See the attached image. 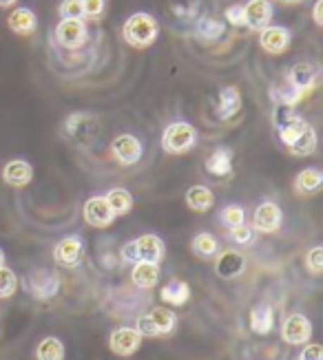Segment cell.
I'll use <instances>...</instances> for the list:
<instances>
[{"mask_svg":"<svg viewBox=\"0 0 323 360\" xmlns=\"http://www.w3.org/2000/svg\"><path fill=\"white\" fill-rule=\"evenodd\" d=\"M279 133H281V142L290 148L292 155H297V158L312 155L317 148V135H315L312 127L299 117L284 124V127L279 129Z\"/></svg>","mask_w":323,"mask_h":360,"instance_id":"obj_1","label":"cell"},{"mask_svg":"<svg viewBox=\"0 0 323 360\" xmlns=\"http://www.w3.org/2000/svg\"><path fill=\"white\" fill-rule=\"evenodd\" d=\"M122 36L131 46H148L158 36V22L153 15L148 13H133L127 20L125 29H122Z\"/></svg>","mask_w":323,"mask_h":360,"instance_id":"obj_2","label":"cell"},{"mask_svg":"<svg viewBox=\"0 0 323 360\" xmlns=\"http://www.w3.org/2000/svg\"><path fill=\"white\" fill-rule=\"evenodd\" d=\"M100 124L89 113H73L65 122V135L78 146H89L98 139Z\"/></svg>","mask_w":323,"mask_h":360,"instance_id":"obj_3","label":"cell"},{"mask_svg":"<svg viewBox=\"0 0 323 360\" xmlns=\"http://www.w3.org/2000/svg\"><path fill=\"white\" fill-rule=\"evenodd\" d=\"M122 257H125L127 261H133V263H137V261L160 263L164 257V243L160 241V237H156V234H144V237L125 245Z\"/></svg>","mask_w":323,"mask_h":360,"instance_id":"obj_4","label":"cell"},{"mask_svg":"<svg viewBox=\"0 0 323 360\" xmlns=\"http://www.w3.org/2000/svg\"><path fill=\"white\" fill-rule=\"evenodd\" d=\"M135 330L140 332V336H148V338L171 334L175 330V314L166 307H156L151 314L137 319Z\"/></svg>","mask_w":323,"mask_h":360,"instance_id":"obj_5","label":"cell"},{"mask_svg":"<svg viewBox=\"0 0 323 360\" xmlns=\"http://www.w3.org/2000/svg\"><path fill=\"white\" fill-rule=\"evenodd\" d=\"M193 144H195V129L186 122H175L164 131L162 146H164L166 153L177 155V153L189 150Z\"/></svg>","mask_w":323,"mask_h":360,"instance_id":"obj_6","label":"cell"},{"mask_svg":"<svg viewBox=\"0 0 323 360\" xmlns=\"http://www.w3.org/2000/svg\"><path fill=\"white\" fill-rule=\"evenodd\" d=\"M56 38L67 49H75L87 40V27L80 18H65L56 29Z\"/></svg>","mask_w":323,"mask_h":360,"instance_id":"obj_7","label":"cell"},{"mask_svg":"<svg viewBox=\"0 0 323 360\" xmlns=\"http://www.w3.org/2000/svg\"><path fill=\"white\" fill-rule=\"evenodd\" d=\"M310 334H312V325L303 314H292L284 321L281 338L290 342V345H303L310 338Z\"/></svg>","mask_w":323,"mask_h":360,"instance_id":"obj_8","label":"cell"},{"mask_svg":"<svg viewBox=\"0 0 323 360\" xmlns=\"http://www.w3.org/2000/svg\"><path fill=\"white\" fill-rule=\"evenodd\" d=\"M113 210L109 208V203H106L104 197H94L84 203V219L89 226L94 228H106L113 224Z\"/></svg>","mask_w":323,"mask_h":360,"instance_id":"obj_9","label":"cell"},{"mask_svg":"<svg viewBox=\"0 0 323 360\" xmlns=\"http://www.w3.org/2000/svg\"><path fill=\"white\" fill-rule=\"evenodd\" d=\"M142 342V336L137 330H131V327H122V330H115L111 334V340H109V347L113 354L118 356H131L137 352Z\"/></svg>","mask_w":323,"mask_h":360,"instance_id":"obj_10","label":"cell"},{"mask_svg":"<svg viewBox=\"0 0 323 360\" xmlns=\"http://www.w3.org/2000/svg\"><path fill=\"white\" fill-rule=\"evenodd\" d=\"M111 150L115 155V160L122 164H135L137 160L142 158V146L133 135H118L111 144Z\"/></svg>","mask_w":323,"mask_h":360,"instance_id":"obj_11","label":"cell"},{"mask_svg":"<svg viewBox=\"0 0 323 360\" xmlns=\"http://www.w3.org/2000/svg\"><path fill=\"white\" fill-rule=\"evenodd\" d=\"M317 80H319V67L312 65V62H299V65L290 69V75H288V82L305 93H310L315 89Z\"/></svg>","mask_w":323,"mask_h":360,"instance_id":"obj_12","label":"cell"},{"mask_svg":"<svg viewBox=\"0 0 323 360\" xmlns=\"http://www.w3.org/2000/svg\"><path fill=\"white\" fill-rule=\"evenodd\" d=\"M270 18H272V7L268 0H251V3L243 7L246 27L264 29V27H268Z\"/></svg>","mask_w":323,"mask_h":360,"instance_id":"obj_13","label":"cell"},{"mask_svg":"<svg viewBox=\"0 0 323 360\" xmlns=\"http://www.w3.org/2000/svg\"><path fill=\"white\" fill-rule=\"evenodd\" d=\"M243 268H246V259H243V255L235 252V250H226V252H222L217 257V263H215V272L226 281L239 276L243 272Z\"/></svg>","mask_w":323,"mask_h":360,"instance_id":"obj_14","label":"cell"},{"mask_svg":"<svg viewBox=\"0 0 323 360\" xmlns=\"http://www.w3.org/2000/svg\"><path fill=\"white\" fill-rule=\"evenodd\" d=\"M279 226H281L279 206H277V203H270V201L261 203V206L257 208V212H255V230L268 234V232H274Z\"/></svg>","mask_w":323,"mask_h":360,"instance_id":"obj_15","label":"cell"},{"mask_svg":"<svg viewBox=\"0 0 323 360\" xmlns=\"http://www.w3.org/2000/svg\"><path fill=\"white\" fill-rule=\"evenodd\" d=\"M259 42L268 53H284L290 44V34L284 27H264Z\"/></svg>","mask_w":323,"mask_h":360,"instance_id":"obj_16","label":"cell"},{"mask_svg":"<svg viewBox=\"0 0 323 360\" xmlns=\"http://www.w3.org/2000/svg\"><path fill=\"white\" fill-rule=\"evenodd\" d=\"M82 257V241L78 237H67L63 239L56 250H53V259L60 263V265H67V268H71V265H75L80 261Z\"/></svg>","mask_w":323,"mask_h":360,"instance_id":"obj_17","label":"cell"},{"mask_svg":"<svg viewBox=\"0 0 323 360\" xmlns=\"http://www.w3.org/2000/svg\"><path fill=\"white\" fill-rule=\"evenodd\" d=\"M32 175H34L32 166H29L27 162H23V160L9 162V164L5 166V170H3V179H5L9 186H16V188L27 186L29 181H32Z\"/></svg>","mask_w":323,"mask_h":360,"instance_id":"obj_18","label":"cell"},{"mask_svg":"<svg viewBox=\"0 0 323 360\" xmlns=\"http://www.w3.org/2000/svg\"><path fill=\"white\" fill-rule=\"evenodd\" d=\"M133 283L137 288H142V290H148L158 283V278H160V268H158V263H146V261H137V265L133 268Z\"/></svg>","mask_w":323,"mask_h":360,"instance_id":"obj_19","label":"cell"},{"mask_svg":"<svg viewBox=\"0 0 323 360\" xmlns=\"http://www.w3.org/2000/svg\"><path fill=\"white\" fill-rule=\"evenodd\" d=\"M206 170L213 177H226L233 170V153L228 148H217L206 160Z\"/></svg>","mask_w":323,"mask_h":360,"instance_id":"obj_20","label":"cell"},{"mask_svg":"<svg viewBox=\"0 0 323 360\" xmlns=\"http://www.w3.org/2000/svg\"><path fill=\"white\" fill-rule=\"evenodd\" d=\"M274 325V311L270 305H257L253 311H251V330L259 336H266L270 334Z\"/></svg>","mask_w":323,"mask_h":360,"instance_id":"obj_21","label":"cell"},{"mask_svg":"<svg viewBox=\"0 0 323 360\" xmlns=\"http://www.w3.org/2000/svg\"><path fill=\"white\" fill-rule=\"evenodd\" d=\"M162 301L168 303V305H184L189 299H191V288L189 283H184V281H171V283H166L160 292Z\"/></svg>","mask_w":323,"mask_h":360,"instance_id":"obj_22","label":"cell"},{"mask_svg":"<svg viewBox=\"0 0 323 360\" xmlns=\"http://www.w3.org/2000/svg\"><path fill=\"white\" fill-rule=\"evenodd\" d=\"M36 22H38L36 13L32 9H25V7L16 9L9 15V27L16 31V34H23V36L32 34V31L36 29Z\"/></svg>","mask_w":323,"mask_h":360,"instance_id":"obj_23","label":"cell"},{"mask_svg":"<svg viewBox=\"0 0 323 360\" xmlns=\"http://www.w3.org/2000/svg\"><path fill=\"white\" fill-rule=\"evenodd\" d=\"M186 203L195 212H206L213 206V193L206 186H193L186 193Z\"/></svg>","mask_w":323,"mask_h":360,"instance_id":"obj_24","label":"cell"},{"mask_svg":"<svg viewBox=\"0 0 323 360\" xmlns=\"http://www.w3.org/2000/svg\"><path fill=\"white\" fill-rule=\"evenodd\" d=\"M241 106V98H239V91L235 86H228L222 91L220 96V117L222 120H230Z\"/></svg>","mask_w":323,"mask_h":360,"instance_id":"obj_25","label":"cell"},{"mask_svg":"<svg viewBox=\"0 0 323 360\" xmlns=\"http://www.w3.org/2000/svg\"><path fill=\"white\" fill-rule=\"evenodd\" d=\"M60 288V281L58 276L49 274V272H42L36 276V283H32V292L38 296V299H51V296L58 292Z\"/></svg>","mask_w":323,"mask_h":360,"instance_id":"obj_26","label":"cell"},{"mask_svg":"<svg viewBox=\"0 0 323 360\" xmlns=\"http://www.w3.org/2000/svg\"><path fill=\"white\" fill-rule=\"evenodd\" d=\"M323 184V175H321V170L317 168H308L303 170V173H299L295 186H297V191L303 193V195H310V193H317L319 188Z\"/></svg>","mask_w":323,"mask_h":360,"instance_id":"obj_27","label":"cell"},{"mask_svg":"<svg viewBox=\"0 0 323 360\" xmlns=\"http://www.w3.org/2000/svg\"><path fill=\"white\" fill-rule=\"evenodd\" d=\"M36 356H38V360H63L65 345L58 338H44L36 349Z\"/></svg>","mask_w":323,"mask_h":360,"instance_id":"obj_28","label":"cell"},{"mask_svg":"<svg viewBox=\"0 0 323 360\" xmlns=\"http://www.w3.org/2000/svg\"><path fill=\"white\" fill-rule=\"evenodd\" d=\"M104 199L109 203V208L113 210V214H127L133 206L131 195L127 191H122V188H115V191H111Z\"/></svg>","mask_w":323,"mask_h":360,"instance_id":"obj_29","label":"cell"},{"mask_svg":"<svg viewBox=\"0 0 323 360\" xmlns=\"http://www.w3.org/2000/svg\"><path fill=\"white\" fill-rule=\"evenodd\" d=\"M193 252L199 257H213L215 252H217V241H215V237L208 232L197 234V237L193 239Z\"/></svg>","mask_w":323,"mask_h":360,"instance_id":"obj_30","label":"cell"},{"mask_svg":"<svg viewBox=\"0 0 323 360\" xmlns=\"http://www.w3.org/2000/svg\"><path fill=\"white\" fill-rule=\"evenodd\" d=\"M222 31H224V25L217 22V20H213V18H206L199 22L197 27V34L202 36L204 40H215V38H220L222 36Z\"/></svg>","mask_w":323,"mask_h":360,"instance_id":"obj_31","label":"cell"},{"mask_svg":"<svg viewBox=\"0 0 323 360\" xmlns=\"http://www.w3.org/2000/svg\"><path fill=\"white\" fill-rule=\"evenodd\" d=\"M18 288V278L9 268H0V296H11Z\"/></svg>","mask_w":323,"mask_h":360,"instance_id":"obj_32","label":"cell"},{"mask_svg":"<svg viewBox=\"0 0 323 360\" xmlns=\"http://www.w3.org/2000/svg\"><path fill=\"white\" fill-rule=\"evenodd\" d=\"M60 13L65 15V18H80L84 15V9H82V0H63V5H60Z\"/></svg>","mask_w":323,"mask_h":360,"instance_id":"obj_33","label":"cell"},{"mask_svg":"<svg viewBox=\"0 0 323 360\" xmlns=\"http://www.w3.org/2000/svg\"><path fill=\"white\" fill-rule=\"evenodd\" d=\"M222 221L228 226V228H235L239 224H243V210L239 206H226L222 210Z\"/></svg>","mask_w":323,"mask_h":360,"instance_id":"obj_34","label":"cell"},{"mask_svg":"<svg viewBox=\"0 0 323 360\" xmlns=\"http://www.w3.org/2000/svg\"><path fill=\"white\" fill-rule=\"evenodd\" d=\"M308 270H310L312 274H319L323 270V248H312L310 255H308Z\"/></svg>","mask_w":323,"mask_h":360,"instance_id":"obj_35","label":"cell"},{"mask_svg":"<svg viewBox=\"0 0 323 360\" xmlns=\"http://www.w3.org/2000/svg\"><path fill=\"white\" fill-rule=\"evenodd\" d=\"M230 237H233L237 243H251V239H253V230H251L248 226L239 224V226H235V228H230Z\"/></svg>","mask_w":323,"mask_h":360,"instance_id":"obj_36","label":"cell"},{"mask_svg":"<svg viewBox=\"0 0 323 360\" xmlns=\"http://www.w3.org/2000/svg\"><path fill=\"white\" fill-rule=\"evenodd\" d=\"M82 9H84V15L98 18V15L104 11V0H82Z\"/></svg>","mask_w":323,"mask_h":360,"instance_id":"obj_37","label":"cell"},{"mask_svg":"<svg viewBox=\"0 0 323 360\" xmlns=\"http://www.w3.org/2000/svg\"><path fill=\"white\" fill-rule=\"evenodd\" d=\"M226 20L230 22V25H235V27H243L246 25V20H243V7H228L226 9Z\"/></svg>","mask_w":323,"mask_h":360,"instance_id":"obj_38","label":"cell"},{"mask_svg":"<svg viewBox=\"0 0 323 360\" xmlns=\"http://www.w3.org/2000/svg\"><path fill=\"white\" fill-rule=\"evenodd\" d=\"M301 360H323V347L321 345H305L301 352Z\"/></svg>","mask_w":323,"mask_h":360,"instance_id":"obj_39","label":"cell"},{"mask_svg":"<svg viewBox=\"0 0 323 360\" xmlns=\"http://www.w3.org/2000/svg\"><path fill=\"white\" fill-rule=\"evenodd\" d=\"M312 15H315V22L321 27V25H323V0H317V5H315V11H312Z\"/></svg>","mask_w":323,"mask_h":360,"instance_id":"obj_40","label":"cell"},{"mask_svg":"<svg viewBox=\"0 0 323 360\" xmlns=\"http://www.w3.org/2000/svg\"><path fill=\"white\" fill-rule=\"evenodd\" d=\"M13 3H16V0H0V7H9Z\"/></svg>","mask_w":323,"mask_h":360,"instance_id":"obj_41","label":"cell"},{"mask_svg":"<svg viewBox=\"0 0 323 360\" xmlns=\"http://www.w3.org/2000/svg\"><path fill=\"white\" fill-rule=\"evenodd\" d=\"M3 265H5V252L0 250V268H3Z\"/></svg>","mask_w":323,"mask_h":360,"instance_id":"obj_42","label":"cell"},{"mask_svg":"<svg viewBox=\"0 0 323 360\" xmlns=\"http://www.w3.org/2000/svg\"><path fill=\"white\" fill-rule=\"evenodd\" d=\"M284 3H297V0H284Z\"/></svg>","mask_w":323,"mask_h":360,"instance_id":"obj_43","label":"cell"}]
</instances>
